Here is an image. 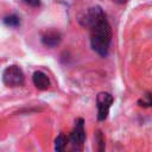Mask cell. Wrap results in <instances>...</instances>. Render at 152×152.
I'll list each match as a JSON object with an SVG mask.
<instances>
[{
	"label": "cell",
	"instance_id": "obj_1",
	"mask_svg": "<svg viewBox=\"0 0 152 152\" xmlns=\"http://www.w3.org/2000/svg\"><path fill=\"white\" fill-rule=\"evenodd\" d=\"M112 27L108 20L104 18L100 19L90 27V45L91 49L100 55L101 57H106L109 51V46L112 43Z\"/></svg>",
	"mask_w": 152,
	"mask_h": 152
},
{
	"label": "cell",
	"instance_id": "obj_2",
	"mask_svg": "<svg viewBox=\"0 0 152 152\" xmlns=\"http://www.w3.org/2000/svg\"><path fill=\"white\" fill-rule=\"evenodd\" d=\"M25 75L20 66L18 65H10L2 72V82L6 87L14 88L20 87L24 84Z\"/></svg>",
	"mask_w": 152,
	"mask_h": 152
},
{
	"label": "cell",
	"instance_id": "obj_3",
	"mask_svg": "<svg viewBox=\"0 0 152 152\" xmlns=\"http://www.w3.org/2000/svg\"><path fill=\"white\" fill-rule=\"evenodd\" d=\"M113 101H114V99L110 93L101 91L97 94L96 107H97V120L99 121H104L107 119Z\"/></svg>",
	"mask_w": 152,
	"mask_h": 152
},
{
	"label": "cell",
	"instance_id": "obj_4",
	"mask_svg": "<svg viewBox=\"0 0 152 152\" xmlns=\"http://www.w3.org/2000/svg\"><path fill=\"white\" fill-rule=\"evenodd\" d=\"M104 17H106V15H104L102 8H101L100 6H94V7L88 8V11H87L83 15L80 17L78 23H80L81 26H83V27H89V28H90L95 23H97L100 19H102V18H104Z\"/></svg>",
	"mask_w": 152,
	"mask_h": 152
},
{
	"label": "cell",
	"instance_id": "obj_5",
	"mask_svg": "<svg viewBox=\"0 0 152 152\" xmlns=\"http://www.w3.org/2000/svg\"><path fill=\"white\" fill-rule=\"evenodd\" d=\"M86 140V129L83 119H77L74 126V129L70 133V142L76 150H82Z\"/></svg>",
	"mask_w": 152,
	"mask_h": 152
},
{
	"label": "cell",
	"instance_id": "obj_6",
	"mask_svg": "<svg viewBox=\"0 0 152 152\" xmlns=\"http://www.w3.org/2000/svg\"><path fill=\"white\" fill-rule=\"evenodd\" d=\"M32 82L36 86V88L39 89V90H46L51 86L48 75L45 72L40 71V70L33 72V75H32Z\"/></svg>",
	"mask_w": 152,
	"mask_h": 152
},
{
	"label": "cell",
	"instance_id": "obj_7",
	"mask_svg": "<svg viewBox=\"0 0 152 152\" xmlns=\"http://www.w3.org/2000/svg\"><path fill=\"white\" fill-rule=\"evenodd\" d=\"M42 43L48 48H55L61 43V34L57 31H49L43 34Z\"/></svg>",
	"mask_w": 152,
	"mask_h": 152
},
{
	"label": "cell",
	"instance_id": "obj_8",
	"mask_svg": "<svg viewBox=\"0 0 152 152\" xmlns=\"http://www.w3.org/2000/svg\"><path fill=\"white\" fill-rule=\"evenodd\" d=\"M66 142H68V138H66L64 134L61 133V134L56 138V140H55V150H56L57 152L63 151V150L65 148V146H66Z\"/></svg>",
	"mask_w": 152,
	"mask_h": 152
},
{
	"label": "cell",
	"instance_id": "obj_9",
	"mask_svg": "<svg viewBox=\"0 0 152 152\" xmlns=\"http://www.w3.org/2000/svg\"><path fill=\"white\" fill-rule=\"evenodd\" d=\"M4 23L10 27H17L20 25V18L17 14H10L4 18Z\"/></svg>",
	"mask_w": 152,
	"mask_h": 152
},
{
	"label": "cell",
	"instance_id": "obj_10",
	"mask_svg": "<svg viewBox=\"0 0 152 152\" xmlns=\"http://www.w3.org/2000/svg\"><path fill=\"white\" fill-rule=\"evenodd\" d=\"M138 103L141 107H151L152 106V93H146L141 99L138 100Z\"/></svg>",
	"mask_w": 152,
	"mask_h": 152
},
{
	"label": "cell",
	"instance_id": "obj_11",
	"mask_svg": "<svg viewBox=\"0 0 152 152\" xmlns=\"http://www.w3.org/2000/svg\"><path fill=\"white\" fill-rule=\"evenodd\" d=\"M96 141H97V150L99 151H103L104 150V138H103V134L101 131H97L96 132Z\"/></svg>",
	"mask_w": 152,
	"mask_h": 152
},
{
	"label": "cell",
	"instance_id": "obj_12",
	"mask_svg": "<svg viewBox=\"0 0 152 152\" xmlns=\"http://www.w3.org/2000/svg\"><path fill=\"white\" fill-rule=\"evenodd\" d=\"M21 1L31 7H38L40 5V0H21Z\"/></svg>",
	"mask_w": 152,
	"mask_h": 152
},
{
	"label": "cell",
	"instance_id": "obj_13",
	"mask_svg": "<svg viewBox=\"0 0 152 152\" xmlns=\"http://www.w3.org/2000/svg\"><path fill=\"white\" fill-rule=\"evenodd\" d=\"M112 1L115 2V4H118V5H124V4L127 2V0H112Z\"/></svg>",
	"mask_w": 152,
	"mask_h": 152
}]
</instances>
